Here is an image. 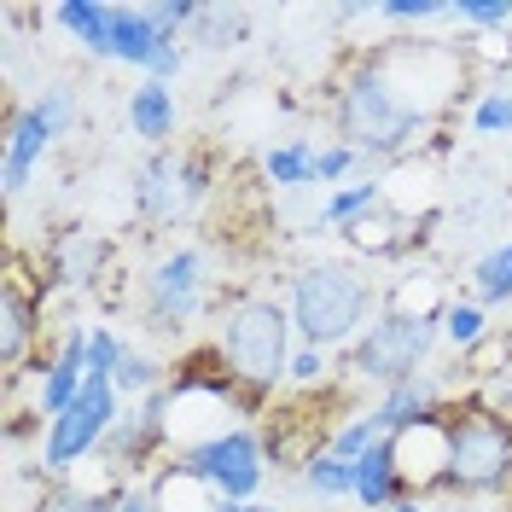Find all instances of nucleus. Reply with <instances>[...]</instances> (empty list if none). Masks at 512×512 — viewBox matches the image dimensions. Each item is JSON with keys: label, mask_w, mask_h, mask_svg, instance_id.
<instances>
[{"label": "nucleus", "mask_w": 512, "mask_h": 512, "mask_svg": "<svg viewBox=\"0 0 512 512\" xmlns=\"http://www.w3.org/2000/svg\"><path fill=\"white\" fill-rule=\"evenodd\" d=\"M425 123L431 117L384 76L379 59L361 64L350 82H344V94H338V134H344V146H355L361 158H402L419 134H425Z\"/></svg>", "instance_id": "obj_1"}, {"label": "nucleus", "mask_w": 512, "mask_h": 512, "mask_svg": "<svg viewBox=\"0 0 512 512\" xmlns=\"http://www.w3.org/2000/svg\"><path fill=\"white\" fill-rule=\"evenodd\" d=\"M227 379H239L245 390H274L291 379V309L274 297H245L233 303L216 338Z\"/></svg>", "instance_id": "obj_2"}, {"label": "nucleus", "mask_w": 512, "mask_h": 512, "mask_svg": "<svg viewBox=\"0 0 512 512\" xmlns=\"http://www.w3.org/2000/svg\"><path fill=\"white\" fill-rule=\"evenodd\" d=\"M291 326L303 332V344L332 350V344H350L355 332L373 315V280H361L344 262H315L291 280Z\"/></svg>", "instance_id": "obj_3"}, {"label": "nucleus", "mask_w": 512, "mask_h": 512, "mask_svg": "<svg viewBox=\"0 0 512 512\" xmlns=\"http://www.w3.org/2000/svg\"><path fill=\"white\" fill-rule=\"evenodd\" d=\"M443 338V315H414V309H390L367 326V338H355L350 350V367L361 379L373 384H408L419 379V367H425V355L431 344Z\"/></svg>", "instance_id": "obj_4"}, {"label": "nucleus", "mask_w": 512, "mask_h": 512, "mask_svg": "<svg viewBox=\"0 0 512 512\" xmlns=\"http://www.w3.org/2000/svg\"><path fill=\"white\" fill-rule=\"evenodd\" d=\"M512 478V431L495 414H472L448 419V472L443 489H460V495H495L507 489Z\"/></svg>", "instance_id": "obj_5"}, {"label": "nucleus", "mask_w": 512, "mask_h": 512, "mask_svg": "<svg viewBox=\"0 0 512 512\" xmlns=\"http://www.w3.org/2000/svg\"><path fill=\"white\" fill-rule=\"evenodd\" d=\"M123 414V396L111 379H88V390L64 408L59 419H47V437H41V466L47 472H70L82 466L88 454H99V443L111 437V425Z\"/></svg>", "instance_id": "obj_6"}, {"label": "nucleus", "mask_w": 512, "mask_h": 512, "mask_svg": "<svg viewBox=\"0 0 512 512\" xmlns=\"http://www.w3.org/2000/svg\"><path fill=\"white\" fill-rule=\"evenodd\" d=\"M70 117H76V94H70L64 82L41 88V99L12 117V128H6V163H0V187H6V198H18V192L30 187L35 163L47 158V146L70 128Z\"/></svg>", "instance_id": "obj_7"}, {"label": "nucleus", "mask_w": 512, "mask_h": 512, "mask_svg": "<svg viewBox=\"0 0 512 512\" xmlns=\"http://www.w3.org/2000/svg\"><path fill=\"white\" fill-rule=\"evenodd\" d=\"M175 466L192 472L198 483H210L222 501H256V489H262V478H268V448H262L256 431L233 425V431H222V437H210L204 448H187Z\"/></svg>", "instance_id": "obj_8"}, {"label": "nucleus", "mask_w": 512, "mask_h": 512, "mask_svg": "<svg viewBox=\"0 0 512 512\" xmlns=\"http://www.w3.org/2000/svg\"><path fill=\"white\" fill-rule=\"evenodd\" d=\"M204 303V256L198 251H169L158 262V274L146 280V326L158 332H181Z\"/></svg>", "instance_id": "obj_9"}, {"label": "nucleus", "mask_w": 512, "mask_h": 512, "mask_svg": "<svg viewBox=\"0 0 512 512\" xmlns=\"http://www.w3.org/2000/svg\"><path fill=\"white\" fill-rule=\"evenodd\" d=\"M111 59L117 64H134L140 76H152V82H169V76H181V41H163L152 30V18H146V6H111Z\"/></svg>", "instance_id": "obj_10"}, {"label": "nucleus", "mask_w": 512, "mask_h": 512, "mask_svg": "<svg viewBox=\"0 0 512 512\" xmlns=\"http://www.w3.org/2000/svg\"><path fill=\"white\" fill-rule=\"evenodd\" d=\"M198 192H204L198 163L175 158V152H158V158L134 175V210H140V216H152V222H175Z\"/></svg>", "instance_id": "obj_11"}, {"label": "nucleus", "mask_w": 512, "mask_h": 512, "mask_svg": "<svg viewBox=\"0 0 512 512\" xmlns=\"http://www.w3.org/2000/svg\"><path fill=\"white\" fill-rule=\"evenodd\" d=\"M88 332L94 326H70L64 332V344H59V355L47 361V373H41V390H35V408L47 419H59L82 390H88Z\"/></svg>", "instance_id": "obj_12"}, {"label": "nucleus", "mask_w": 512, "mask_h": 512, "mask_svg": "<svg viewBox=\"0 0 512 512\" xmlns=\"http://www.w3.org/2000/svg\"><path fill=\"white\" fill-rule=\"evenodd\" d=\"M402 489H408V483H402V466H396V448H390V437L355 460V501H361L367 512H390L396 501H408Z\"/></svg>", "instance_id": "obj_13"}, {"label": "nucleus", "mask_w": 512, "mask_h": 512, "mask_svg": "<svg viewBox=\"0 0 512 512\" xmlns=\"http://www.w3.org/2000/svg\"><path fill=\"white\" fill-rule=\"evenodd\" d=\"M128 128H134L146 146H163V140L175 134V94H169V82L140 76V82L128 88Z\"/></svg>", "instance_id": "obj_14"}, {"label": "nucleus", "mask_w": 512, "mask_h": 512, "mask_svg": "<svg viewBox=\"0 0 512 512\" xmlns=\"http://www.w3.org/2000/svg\"><path fill=\"white\" fill-rule=\"evenodd\" d=\"M53 18H59V30H70L82 53L111 59V6L105 0H64V6H53Z\"/></svg>", "instance_id": "obj_15"}, {"label": "nucleus", "mask_w": 512, "mask_h": 512, "mask_svg": "<svg viewBox=\"0 0 512 512\" xmlns=\"http://www.w3.org/2000/svg\"><path fill=\"white\" fill-rule=\"evenodd\" d=\"M373 414L384 419V431H390V437H396V431H408V425H419V419H437V384L425 379V373L408 379V384H390Z\"/></svg>", "instance_id": "obj_16"}, {"label": "nucleus", "mask_w": 512, "mask_h": 512, "mask_svg": "<svg viewBox=\"0 0 512 512\" xmlns=\"http://www.w3.org/2000/svg\"><path fill=\"white\" fill-rule=\"evenodd\" d=\"M30 326H35L30 291L18 286V280H6V291H0V367H18V361H24Z\"/></svg>", "instance_id": "obj_17"}, {"label": "nucleus", "mask_w": 512, "mask_h": 512, "mask_svg": "<svg viewBox=\"0 0 512 512\" xmlns=\"http://www.w3.org/2000/svg\"><path fill=\"white\" fill-rule=\"evenodd\" d=\"M152 501H158V512H222V495L210 483H198L192 472H181V466L158 478Z\"/></svg>", "instance_id": "obj_18"}, {"label": "nucleus", "mask_w": 512, "mask_h": 512, "mask_svg": "<svg viewBox=\"0 0 512 512\" xmlns=\"http://www.w3.org/2000/svg\"><path fill=\"white\" fill-rule=\"evenodd\" d=\"M315 146L297 134V140H286V146H268V158H262V175L274 181V187H309L315 181Z\"/></svg>", "instance_id": "obj_19"}, {"label": "nucleus", "mask_w": 512, "mask_h": 512, "mask_svg": "<svg viewBox=\"0 0 512 512\" xmlns=\"http://www.w3.org/2000/svg\"><path fill=\"white\" fill-rule=\"evenodd\" d=\"M303 489L309 495H320V501H344V495H355V460H338V454H309L303 460Z\"/></svg>", "instance_id": "obj_20"}, {"label": "nucleus", "mask_w": 512, "mask_h": 512, "mask_svg": "<svg viewBox=\"0 0 512 512\" xmlns=\"http://www.w3.org/2000/svg\"><path fill=\"white\" fill-rule=\"evenodd\" d=\"M245 24H251V12H245V6H204V12H198V24H192V41H198V47H210V53H227V47H239V41H245Z\"/></svg>", "instance_id": "obj_21"}, {"label": "nucleus", "mask_w": 512, "mask_h": 512, "mask_svg": "<svg viewBox=\"0 0 512 512\" xmlns=\"http://www.w3.org/2000/svg\"><path fill=\"white\" fill-rule=\"evenodd\" d=\"M99 262H105V245H99L94 233H64V245H59V280L64 286H94V274H99Z\"/></svg>", "instance_id": "obj_22"}, {"label": "nucleus", "mask_w": 512, "mask_h": 512, "mask_svg": "<svg viewBox=\"0 0 512 512\" xmlns=\"http://www.w3.org/2000/svg\"><path fill=\"white\" fill-rule=\"evenodd\" d=\"M472 291H478V303H512V239H501L495 251L472 262Z\"/></svg>", "instance_id": "obj_23"}, {"label": "nucleus", "mask_w": 512, "mask_h": 512, "mask_svg": "<svg viewBox=\"0 0 512 512\" xmlns=\"http://www.w3.org/2000/svg\"><path fill=\"white\" fill-rule=\"evenodd\" d=\"M373 204H379V181L367 175V181H355V187L332 192V198L320 204V222L315 227H320V233H326V227H355L367 210H373Z\"/></svg>", "instance_id": "obj_24"}, {"label": "nucleus", "mask_w": 512, "mask_h": 512, "mask_svg": "<svg viewBox=\"0 0 512 512\" xmlns=\"http://www.w3.org/2000/svg\"><path fill=\"white\" fill-rule=\"evenodd\" d=\"M384 437H390V431H384V419L367 408V414H355L350 425H338V437L326 443V454H338V460H361V454H367V448H379Z\"/></svg>", "instance_id": "obj_25"}, {"label": "nucleus", "mask_w": 512, "mask_h": 512, "mask_svg": "<svg viewBox=\"0 0 512 512\" xmlns=\"http://www.w3.org/2000/svg\"><path fill=\"white\" fill-rule=\"evenodd\" d=\"M117 396H128V402H134V396H140V402H146V396H152V390H163V373H158V361H152V355H140V350H128L123 355V367H117Z\"/></svg>", "instance_id": "obj_26"}, {"label": "nucleus", "mask_w": 512, "mask_h": 512, "mask_svg": "<svg viewBox=\"0 0 512 512\" xmlns=\"http://www.w3.org/2000/svg\"><path fill=\"white\" fill-rule=\"evenodd\" d=\"M483 332H489L483 303H448V309H443V338L454 344V350H472Z\"/></svg>", "instance_id": "obj_27"}, {"label": "nucleus", "mask_w": 512, "mask_h": 512, "mask_svg": "<svg viewBox=\"0 0 512 512\" xmlns=\"http://www.w3.org/2000/svg\"><path fill=\"white\" fill-rule=\"evenodd\" d=\"M198 0H146V18H152V30L163 35V41H181V30H192L198 24Z\"/></svg>", "instance_id": "obj_28"}, {"label": "nucleus", "mask_w": 512, "mask_h": 512, "mask_svg": "<svg viewBox=\"0 0 512 512\" xmlns=\"http://www.w3.org/2000/svg\"><path fill=\"white\" fill-rule=\"evenodd\" d=\"M128 344L111 332V326H94L88 332V379H117V367H123Z\"/></svg>", "instance_id": "obj_29"}, {"label": "nucleus", "mask_w": 512, "mask_h": 512, "mask_svg": "<svg viewBox=\"0 0 512 512\" xmlns=\"http://www.w3.org/2000/svg\"><path fill=\"white\" fill-rule=\"evenodd\" d=\"M373 12L390 24H437V18H454V0H379Z\"/></svg>", "instance_id": "obj_30"}, {"label": "nucleus", "mask_w": 512, "mask_h": 512, "mask_svg": "<svg viewBox=\"0 0 512 512\" xmlns=\"http://www.w3.org/2000/svg\"><path fill=\"white\" fill-rule=\"evenodd\" d=\"M472 128L478 134H512V88H489L472 111Z\"/></svg>", "instance_id": "obj_31"}, {"label": "nucleus", "mask_w": 512, "mask_h": 512, "mask_svg": "<svg viewBox=\"0 0 512 512\" xmlns=\"http://www.w3.org/2000/svg\"><path fill=\"white\" fill-rule=\"evenodd\" d=\"M454 24H472V30L512 24V0H454Z\"/></svg>", "instance_id": "obj_32"}, {"label": "nucleus", "mask_w": 512, "mask_h": 512, "mask_svg": "<svg viewBox=\"0 0 512 512\" xmlns=\"http://www.w3.org/2000/svg\"><path fill=\"white\" fill-rule=\"evenodd\" d=\"M355 163H361V152H355V146H344V140H338V146H320L315 181H320V187H332V181H344V175H350Z\"/></svg>", "instance_id": "obj_33"}, {"label": "nucleus", "mask_w": 512, "mask_h": 512, "mask_svg": "<svg viewBox=\"0 0 512 512\" xmlns=\"http://www.w3.org/2000/svg\"><path fill=\"white\" fill-rule=\"evenodd\" d=\"M41 512H117V501H105V495H76V489H64L53 501H41Z\"/></svg>", "instance_id": "obj_34"}, {"label": "nucleus", "mask_w": 512, "mask_h": 512, "mask_svg": "<svg viewBox=\"0 0 512 512\" xmlns=\"http://www.w3.org/2000/svg\"><path fill=\"white\" fill-rule=\"evenodd\" d=\"M320 379H326V350L303 344V350L291 355V384H320Z\"/></svg>", "instance_id": "obj_35"}, {"label": "nucleus", "mask_w": 512, "mask_h": 512, "mask_svg": "<svg viewBox=\"0 0 512 512\" xmlns=\"http://www.w3.org/2000/svg\"><path fill=\"white\" fill-rule=\"evenodd\" d=\"M117 512H158V501L140 495V489H128V495H117Z\"/></svg>", "instance_id": "obj_36"}, {"label": "nucleus", "mask_w": 512, "mask_h": 512, "mask_svg": "<svg viewBox=\"0 0 512 512\" xmlns=\"http://www.w3.org/2000/svg\"><path fill=\"white\" fill-rule=\"evenodd\" d=\"M222 512H286V507H274V501H222Z\"/></svg>", "instance_id": "obj_37"}, {"label": "nucleus", "mask_w": 512, "mask_h": 512, "mask_svg": "<svg viewBox=\"0 0 512 512\" xmlns=\"http://www.w3.org/2000/svg\"><path fill=\"white\" fill-rule=\"evenodd\" d=\"M390 512H425V501H419V495H408V501H396Z\"/></svg>", "instance_id": "obj_38"}, {"label": "nucleus", "mask_w": 512, "mask_h": 512, "mask_svg": "<svg viewBox=\"0 0 512 512\" xmlns=\"http://www.w3.org/2000/svg\"><path fill=\"white\" fill-rule=\"evenodd\" d=\"M443 512H478V507H443Z\"/></svg>", "instance_id": "obj_39"}]
</instances>
